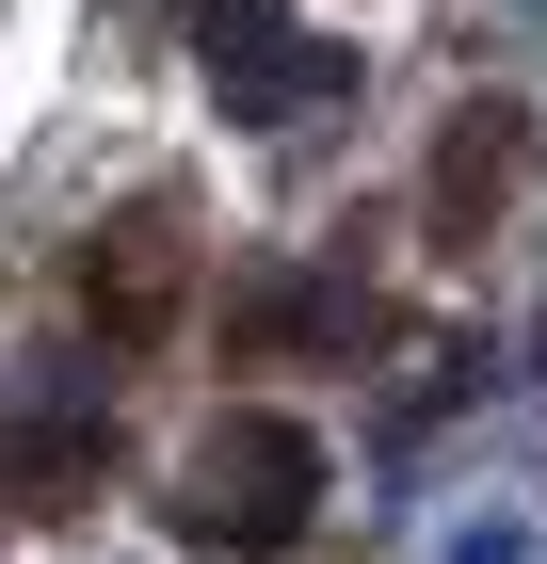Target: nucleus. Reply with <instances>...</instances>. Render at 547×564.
Returning <instances> with one entry per match:
<instances>
[{"instance_id":"1","label":"nucleus","mask_w":547,"mask_h":564,"mask_svg":"<svg viewBox=\"0 0 547 564\" xmlns=\"http://www.w3.org/2000/svg\"><path fill=\"white\" fill-rule=\"evenodd\" d=\"M194 48H210V82L242 130H291V113H322L338 82H354V48L338 33H291L274 0H194Z\"/></svg>"},{"instance_id":"2","label":"nucleus","mask_w":547,"mask_h":564,"mask_svg":"<svg viewBox=\"0 0 547 564\" xmlns=\"http://www.w3.org/2000/svg\"><path fill=\"white\" fill-rule=\"evenodd\" d=\"M306 500H322V435L306 420H226L210 468H194V532L210 549H291Z\"/></svg>"}]
</instances>
